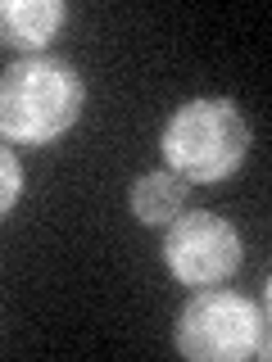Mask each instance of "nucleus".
Returning <instances> with one entry per match:
<instances>
[{
    "label": "nucleus",
    "instance_id": "obj_1",
    "mask_svg": "<svg viewBox=\"0 0 272 362\" xmlns=\"http://www.w3.org/2000/svg\"><path fill=\"white\" fill-rule=\"evenodd\" d=\"M82 95V77L68 59L28 54L0 73V136L18 145L55 141L77 122Z\"/></svg>",
    "mask_w": 272,
    "mask_h": 362
},
{
    "label": "nucleus",
    "instance_id": "obj_2",
    "mask_svg": "<svg viewBox=\"0 0 272 362\" xmlns=\"http://www.w3.org/2000/svg\"><path fill=\"white\" fill-rule=\"evenodd\" d=\"M159 150L181 181H222L245 163L249 127L227 95H200L168 118Z\"/></svg>",
    "mask_w": 272,
    "mask_h": 362
},
{
    "label": "nucleus",
    "instance_id": "obj_3",
    "mask_svg": "<svg viewBox=\"0 0 272 362\" xmlns=\"http://www.w3.org/2000/svg\"><path fill=\"white\" fill-rule=\"evenodd\" d=\"M177 349L191 362L268 358V313L232 290H200L177 317Z\"/></svg>",
    "mask_w": 272,
    "mask_h": 362
},
{
    "label": "nucleus",
    "instance_id": "obj_4",
    "mask_svg": "<svg viewBox=\"0 0 272 362\" xmlns=\"http://www.w3.org/2000/svg\"><path fill=\"white\" fill-rule=\"evenodd\" d=\"M164 263L181 286H218L241 267V235L209 209L177 213L164 235Z\"/></svg>",
    "mask_w": 272,
    "mask_h": 362
},
{
    "label": "nucleus",
    "instance_id": "obj_5",
    "mask_svg": "<svg viewBox=\"0 0 272 362\" xmlns=\"http://www.w3.org/2000/svg\"><path fill=\"white\" fill-rule=\"evenodd\" d=\"M60 28V0H0V45H9V50H41Z\"/></svg>",
    "mask_w": 272,
    "mask_h": 362
},
{
    "label": "nucleus",
    "instance_id": "obj_6",
    "mask_svg": "<svg viewBox=\"0 0 272 362\" xmlns=\"http://www.w3.org/2000/svg\"><path fill=\"white\" fill-rule=\"evenodd\" d=\"M181 204H186V181H181L177 173H145L132 186V213L145 226L173 222L181 213Z\"/></svg>",
    "mask_w": 272,
    "mask_h": 362
},
{
    "label": "nucleus",
    "instance_id": "obj_7",
    "mask_svg": "<svg viewBox=\"0 0 272 362\" xmlns=\"http://www.w3.org/2000/svg\"><path fill=\"white\" fill-rule=\"evenodd\" d=\"M18 190H23V168H18L14 150H9V145H0V218L14 209Z\"/></svg>",
    "mask_w": 272,
    "mask_h": 362
}]
</instances>
